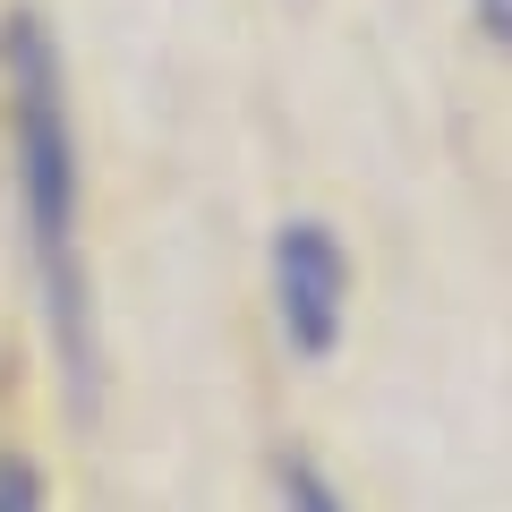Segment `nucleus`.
Instances as JSON below:
<instances>
[{
    "label": "nucleus",
    "mask_w": 512,
    "mask_h": 512,
    "mask_svg": "<svg viewBox=\"0 0 512 512\" xmlns=\"http://www.w3.org/2000/svg\"><path fill=\"white\" fill-rule=\"evenodd\" d=\"M0 77H9V154H18V222H26V265H35V308L43 350L60 367L77 419H94L103 393V342H94V282H86V197H77V120H69V77L60 43L35 9L0 26Z\"/></svg>",
    "instance_id": "nucleus-1"
},
{
    "label": "nucleus",
    "mask_w": 512,
    "mask_h": 512,
    "mask_svg": "<svg viewBox=\"0 0 512 512\" xmlns=\"http://www.w3.org/2000/svg\"><path fill=\"white\" fill-rule=\"evenodd\" d=\"M282 512H350L342 504V487H333L325 470H316V461H282Z\"/></svg>",
    "instance_id": "nucleus-3"
},
{
    "label": "nucleus",
    "mask_w": 512,
    "mask_h": 512,
    "mask_svg": "<svg viewBox=\"0 0 512 512\" xmlns=\"http://www.w3.org/2000/svg\"><path fill=\"white\" fill-rule=\"evenodd\" d=\"M265 282H274V325L291 359H325L342 342V316H350V256L333 239V222L291 214L265 248Z\"/></svg>",
    "instance_id": "nucleus-2"
},
{
    "label": "nucleus",
    "mask_w": 512,
    "mask_h": 512,
    "mask_svg": "<svg viewBox=\"0 0 512 512\" xmlns=\"http://www.w3.org/2000/svg\"><path fill=\"white\" fill-rule=\"evenodd\" d=\"M0 512H52V495H43V470L26 453H0Z\"/></svg>",
    "instance_id": "nucleus-4"
},
{
    "label": "nucleus",
    "mask_w": 512,
    "mask_h": 512,
    "mask_svg": "<svg viewBox=\"0 0 512 512\" xmlns=\"http://www.w3.org/2000/svg\"><path fill=\"white\" fill-rule=\"evenodd\" d=\"M470 26L495 43V52H512V0H470Z\"/></svg>",
    "instance_id": "nucleus-5"
}]
</instances>
